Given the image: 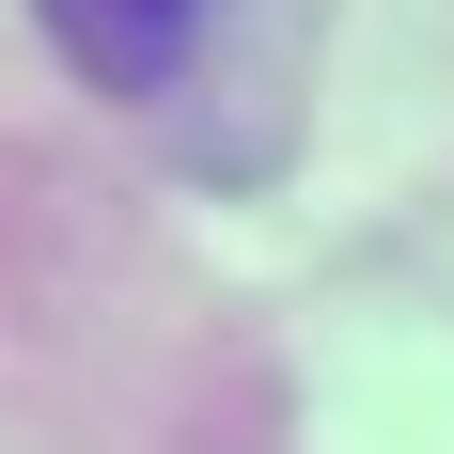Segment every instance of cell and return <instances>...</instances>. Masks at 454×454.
<instances>
[{
	"label": "cell",
	"instance_id": "1",
	"mask_svg": "<svg viewBox=\"0 0 454 454\" xmlns=\"http://www.w3.org/2000/svg\"><path fill=\"white\" fill-rule=\"evenodd\" d=\"M32 16L79 47V79H110V94H157V79H188V47L220 32L235 0H32Z\"/></svg>",
	"mask_w": 454,
	"mask_h": 454
}]
</instances>
